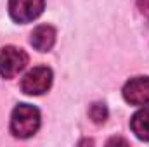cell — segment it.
Listing matches in <instances>:
<instances>
[{
	"label": "cell",
	"instance_id": "cell-3",
	"mask_svg": "<svg viewBox=\"0 0 149 147\" xmlns=\"http://www.w3.org/2000/svg\"><path fill=\"white\" fill-rule=\"evenodd\" d=\"M52 85V69L47 66H37L30 69L21 80V90L26 95H42Z\"/></svg>",
	"mask_w": 149,
	"mask_h": 147
},
{
	"label": "cell",
	"instance_id": "cell-4",
	"mask_svg": "<svg viewBox=\"0 0 149 147\" xmlns=\"http://www.w3.org/2000/svg\"><path fill=\"white\" fill-rule=\"evenodd\" d=\"M45 0H9V14L16 23H31L43 12Z\"/></svg>",
	"mask_w": 149,
	"mask_h": 147
},
{
	"label": "cell",
	"instance_id": "cell-7",
	"mask_svg": "<svg viewBox=\"0 0 149 147\" xmlns=\"http://www.w3.org/2000/svg\"><path fill=\"white\" fill-rule=\"evenodd\" d=\"M130 128L137 139L149 142V106L139 109L130 119Z\"/></svg>",
	"mask_w": 149,
	"mask_h": 147
},
{
	"label": "cell",
	"instance_id": "cell-8",
	"mask_svg": "<svg viewBox=\"0 0 149 147\" xmlns=\"http://www.w3.org/2000/svg\"><path fill=\"white\" fill-rule=\"evenodd\" d=\"M88 116L94 119V123L101 125V123H104V121H106V118H108V109H106V106H104V104L95 102V104H92V106H90V109H88Z\"/></svg>",
	"mask_w": 149,
	"mask_h": 147
},
{
	"label": "cell",
	"instance_id": "cell-2",
	"mask_svg": "<svg viewBox=\"0 0 149 147\" xmlns=\"http://www.w3.org/2000/svg\"><path fill=\"white\" fill-rule=\"evenodd\" d=\"M28 64V54L19 47H3L0 50V74L2 78H14Z\"/></svg>",
	"mask_w": 149,
	"mask_h": 147
},
{
	"label": "cell",
	"instance_id": "cell-5",
	"mask_svg": "<svg viewBox=\"0 0 149 147\" xmlns=\"http://www.w3.org/2000/svg\"><path fill=\"white\" fill-rule=\"evenodd\" d=\"M123 99L132 106L149 104V76L130 78L123 87Z\"/></svg>",
	"mask_w": 149,
	"mask_h": 147
},
{
	"label": "cell",
	"instance_id": "cell-6",
	"mask_svg": "<svg viewBox=\"0 0 149 147\" xmlns=\"http://www.w3.org/2000/svg\"><path fill=\"white\" fill-rule=\"evenodd\" d=\"M33 49H37L38 52H49L54 43H56V30L50 24H40L33 30L31 38H30Z\"/></svg>",
	"mask_w": 149,
	"mask_h": 147
},
{
	"label": "cell",
	"instance_id": "cell-1",
	"mask_svg": "<svg viewBox=\"0 0 149 147\" xmlns=\"http://www.w3.org/2000/svg\"><path fill=\"white\" fill-rule=\"evenodd\" d=\"M40 111L31 104H19L10 114V132L17 139H30L40 128Z\"/></svg>",
	"mask_w": 149,
	"mask_h": 147
},
{
	"label": "cell",
	"instance_id": "cell-9",
	"mask_svg": "<svg viewBox=\"0 0 149 147\" xmlns=\"http://www.w3.org/2000/svg\"><path fill=\"white\" fill-rule=\"evenodd\" d=\"M137 9L142 16L149 17V0H137Z\"/></svg>",
	"mask_w": 149,
	"mask_h": 147
}]
</instances>
